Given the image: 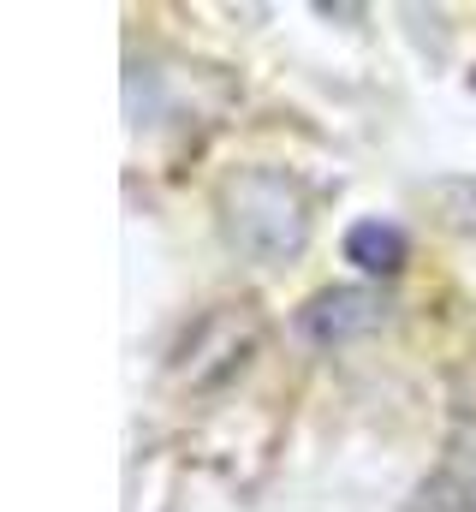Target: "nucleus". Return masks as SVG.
<instances>
[{"label": "nucleus", "mask_w": 476, "mask_h": 512, "mask_svg": "<svg viewBox=\"0 0 476 512\" xmlns=\"http://www.w3.org/2000/svg\"><path fill=\"white\" fill-rule=\"evenodd\" d=\"M227 227H233V245L250 251L256 262H280L304 245L310 233V215H304V197L286 173H244L233 191H227Z\"/></svg>", "instance_id": "1"}, {"label": "nucleus", "mask_w": 476, "mask_h": 512, "mask_svg": "<svg viewBox=\"0 0 476 512\" xmlns=\"http://www.w3.org/2000/svg\"><path fill=\"white\" fill-rule=\"evenodd\" d=\"M381 322V298L375 292H316L304 310H298V328L316 340V346H340V340H352L363 328H375Z\"/></svg>", "instance_id": "2"}, {"label": "nucleus", "mask_w": 476, "mask_h": 512, "mask_svg": "<svg viewBox=\"0 0 476 512\" xmlns=\"http://www.w3.org/2000/svg\"><path fill=\"white\" fill-rule=\"evenodd\" d=\"M405 256H411V239H405L393 221H381V215L346 227V262L363 268V274H399Z\"/></svg>", "instance_id": "3"}]
</instances>
